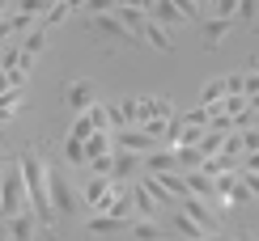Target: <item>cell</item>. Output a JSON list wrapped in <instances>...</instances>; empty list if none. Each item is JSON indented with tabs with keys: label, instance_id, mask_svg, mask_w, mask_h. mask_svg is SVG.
Listing matches in <instances>:
<instances>
[{
	"label": "cell",
	"instance_id": "1",
	"mask_svg": "<svg viewBox=\"0 0 259 241\" xmlns=\"http://www.w3.org/2000/svg\"><path fill=\"white\" fill-rule=\"evenodd\" d=\"M17 165H21V178L30 186V203H34V216L42 220V233L56 241V203H51V165L42 161V152L26 148L17 152Z\"/></svg>",
	"mask_w": 259,
	"mask_h": 241
},
{
	"label": "cell",
	"instance_id": "2",
	"mask_svg": "<svg viewBox=\"0 0 259 241\" xmlns=\"http://www.w3.org/2000/svg\"><path fill=\"white\" fill-rule=\"evenodd\" d=\"M21 212H34V203H30V186L21 178V165L17 157L9 161V173H5V220H13Z\"/></svg>",
	"mask_w": 259,
	"mask_h": 241
},
{
	"label": "cell",
	"instance_id": "3",
	"mask_svg": "<svg viewBox=\"0 0 259 241\" xmlns=\"http://www.w3.org/2000/svg\"><path fill=\"white\" fill-rule=\"evenodd\" d=\"M115 144H119L123 152H140V157H149V152H157L161 140H153L145 127H119V131H115Z\"/></svg>",
	"mask_w": 259,
	"mask_h": 241
},
{
	"label": "cell",
	"instance_id": "4",
	"mask_svg": "<svg viewBox=\"0 0 259 241\" xmlns=\"http://www.w3.org/2000/svg\"><path fill=\"white\" fill-rule=\"evenodd\" d=\"M51 203H56V212L60 216H77L81 207H77V195H72V182L64 178V173L51 169Z\"/></svg>",
	"mask_w": 259,
	"mask_h": 241
},
{
	"label": "cell",
	"instance_id": "5",
	"mask_svg": "<svg viewBox=\"0 0 259 241\" xmlns=\"http://www.w3.org/2000/svg\"><path fill=\"white\" fill-rule=\"evenodd\" d=\"M64 106L72 114H90V106H98L94 102V85L90 81H68L64 85Z\"/></svg>",
	"mask_w": 259,
	"mask_h": 241
},
{
	"label": "cell",
	"instance_id": "6",
	"mask_svg": "<svg viewBox=\"0 0 259 241\" xmlns=\"http://www.w3.org/2000/svg\"><path fill=\"white\" fill-rule=\"evenodd\" d=\"M94 30H98V34L102 38H115V42H123V47H136V34H132V30H127L123 26V21H119V13H106V17H94Z\"/></svg>",
	"mask_w": 259,
	"mask_h": 241
},
{
	"label": "cell",
	"instance_id": "7",
	"mask_svg": "<svg viewBox=\"0 0 259 241\" xmlns=\"http://www.w3.org/2000/svg\"><path fill=\"white\" fill-rule=\"evenodd\" d=\"M170 118H175L170 97H140V127H149V123H170Z\"/></svg>",
	"mask_w": 259,
	"mask_h": 241
},
{
	"label": "cell",
	"instance_id": "8",
	"mask_svg": "<svg viewBox=\"0 0 259 241\" xmlns=\"http://www.w3.org/2000/svg\"><path fill=\"white\" fill-rule=\"evenodd\" d=\"M5 228H9V241H34V233L42 228V220L34 212H21V216H13V220H5Z\"/></svg>",
	"mask_w": 259,
	"mask_h": 241
},
{
	"label": "cell",
	"instance_id": "9",
	"mask_svg": "<svg viewBox=\"0 0 259 241\" xmlns=\"http://www.w3.org/2000/svg\"><path fill=\"white\" fill-rule=\"evenodd\" d=\"M179 148H157L145 157V173H179Z\"/></svg>",
	"mask_w": 259,
	"mask_h": 241
},
{
	"label": "cell",
	"instance_id": "10",
	"mask_svg": "<svg viewBox=\"0 0 259 241\" xmlns=\"http://www.w3.org/2000/svg\"><path fill=\"white\" fill-rule=\"evenodd\" d=\"M179 207H183V212H187V216H191V220H196V224H204V228H208V233H217V216H212L208 199H200V195H191V199H183Z\"/></svg>",
	"mask_w": 259,
	"mask_h": 241
},
{
	"label": "cell",
	"instance_id": "11",
	"mask_svg": "<svg viewBox=\"0 0 259 241\" xmlns=\"http://www.w3.org/2000/svg\"><path fill=\"white\" fill-rule=\"evenodd\" d=\"M183 178H187L191 195H200V199H208V203L217 199V178H212V173H204V169H187Z\"/></svg>",
	"mask_w": 259,
	"mask_h": 241
},
{
	"label": "cell",
	"instance_id": "12",
	"mask_svg": "<svg viewBox=\"0 0 259 241\" xmlns=\"http://www.w3.org/2000/svg\"><path fill=\"white\" fill-rule=\"evenodd\" d=\"M111 191H115L111 178H98V173H94V178L85 182V191H81V207H94V212H98V203H102Z\"/></svg>",
	"mask_w": 259,
	"mask_h": 241
},
{
	"label": "cell",
	"instance_id": "13",
	"mask_svg": "<svg viewBox=\"0 0 259 241\" xmlns=\"http://www.w3.org/2000/svg\"><path fill=\"white\" fill-rule=\"evenodd\" d=\"M234 26H238V17H212L208 26H204V47H208V51H217V47H221V38L230 34Z\"/></svg>",
	"mask_w": 259,
	"mask_h": 241
},
{
	"label": "cell",
	"instance_id": "14",
	"mask_svg": "<svg viewBox=\"0 0 259 241\" xmlns=\"http://www.w3.org/2000/svg\"><path fill=\"white\" fill-rule=\"evenodd\" d=\"M140 38H149V47L161 51V55H170V51H175V42H170V30L161 26V21H153V17L145 21V34H140Z\"/></svg>",
	"mask_w": 259,
	"mask_h": 241
},
{
	"label": "cell",
	"instance_id": "15",
	"mask_svg": "<svg viewBox=\"0 0 259 241\" xmlns=\"http://www.w3.org/2000/svg\"><path fill=\"white\" fill-rule=\"evenodd\" d=\"M149 17H153V21H161L166 30H179L183 21H187V17L179 13V5H175V0H157V5H153V13H149Z\"/></svg>",
	"mask_w": 259,
	"mask_h": 241
},
{
	"label": "cell",
	"instance_id": "16",
	"mask_svg": "<svg viewBox=\"0 0 259 241\" xmlns=\"http://www.w3.org/2000/svg\"><path fill=\"white\" fill-rule=\"evenodd\" d=\"M175 233H179V237H187V241H204V237H208V228L196 224L187 212H183V207H175Z\"/></svg>",
	"mask_w": 259,
	"mask_h": 241
},
{
	"label": "cell",
	"instance_id": "17",
	"mask_svg": "<svg viewBox=\"0 0 259 241\" xmlns=\"http://www.w3.org/2000/svg\"><path fill=\"white\" fill-rule=\"evenodd\" d=\"M145 173V157H140V152H115V178H132V173Z\"/></svg>",
	"mask_w": 259,
	"mask_h": 241
},
{
	"label": "cell",
	"instance_id": "18",
	"mask_svg": "<svg viewBox=\"0 0 259 241\" xmlns=\"http://www.w3.org/2000/svg\"><path fill=\"white\" fill-rule=\"evenodd\" d=\"M127 220H119V216H90V220H85V228H90V233L94 237H106V233H119V228H123Z\"/></svg>",
	"mask_w": 259,
	"mask_h": 241
},
{
	"label": "cell",
	"instance_id": "19",
	"mask_svg": "<svg viewBox=\"0 0 259 241\" xmlns=\"http://www.w3.org/2000/svg\"><path fill=\"white\" fill-rule=\"evenodd\" d=\"M145 186H149V195H153V199H157L161 207H170V212H175V207H179V199H175V195L166 191V182H161L157 173H145Z\"/></svg>",
	"mask_w": 259,
	"mask_h": 241
},
{
	"label": "cell",
	"instance_id": "20",
	"mask_svg": "<svg viewBox=\"0 0 259 241\" xmlns=\"http://www.w3.org/2000/svg\"><path fill=\"white\" fill-rule=\"evenodd\" d=\"M230 97V85H225V76H217V81H208L204 85V93H200V106H217Z\"/></svg>",
	"mask_w": 259,
	"mask_h": 241
},
{
	"label": "cell",
	"instance_id": "21",
	"mask_svg": "<svg viewBox=\"0 0 259 241\" xmlns=\"http://www.w3.org/2000/svg\"><path fill=\"white\" fill-rule=\"evenodd\" d=\"M106 140H115L111 131H94V136L85 140V152H90V161H98V157H111V148H106Z\"/></svg>",
	"mask_w": 259,
	"mask_h": 241
},
{
	"label": "cell",
	"instance_id": "22",
	"mask_svg": "<svg viewBox=\"0 0 259 241\" xmlns=\"http://www.w3.org/2000/svg\"><path fill=\"white\" fill-rule=\"evenodd\" d=\"M64 157H68V165H90V152H85V140H64Z\"/></svg>",
	"mask_w": 259,
	"mask_h": 241
},
{
	"label": "cell",
	"instance_id": "23",
	"mask_svg": "<svg viewBox=\"0 0 259 241\" xmlns=\"http://www.w3.org/2000/svg\"><path fill=\"white\" fill-rule=\"evenodd\" d=\"M42 47H47V30H42V26H38V30H30V34L21 38V51H26L30 59H34V55H42Z\"/></svg>",
	"mask_w": 259,
	"mask_h": 241
},
{
	"label": "cell",
	"instance_id": "24",
	"mask_svg": "<svg viewBox=\"0 0 259 241\" xmlns=\"http://www.w3.org/2000/svg\"><path fill=\"white\" fill-rule=\"evenodd\" d=\"M132 199H136V207H140V216H145V220L157 212V199L149 195V186H145V182H140V186H132Z\"/></svg>",
	"mask_w": 259,
	"mask_h": 241
},
{
	"label": "cell",
	"instance_id": "25",
	"mask_svg": "<svg viewBox=\"0 0 259 241\" xmlns=\"http://www.w3.org/2000/svg\"><path fill=\"white\" fill-rule=\"evenodd\" d=\"M204 161H208V157H204L200 148H191V144L179 148V165H183V169H204Z\"/></svg>",
	"mask_w": 259,
	"mask_h": 241
},
{
	"label": "cell",
	"instance_id": "26",
	"mask_svg": "<svg viewBox=\"0 0 259 241\" xmlns=\"http://www.w3.org/2000/svg\"><path fill=\"white\" fill-rule=\"evenodd\" d=\"M94 131H98V127H94V118H90V114H72V131H68L72 140H90Z\"/></svg>",
	"mask_w": 259,
	"mask_h": 241
},
{
	"label": "cell",
	"instance_id": "27",
	"mask_svg": "<svg viewBox=\"0 0 259 241\" xmlns=\"http://www.w3.org/2000/svg\"><path fill=\"white\" fill-rule=\"evenodd\" d=\"M200 152H204V157H221V152H225V136H221V131H208L204 144H200Z\"/></svg>",
	"mask_w": 259,
	"mask_h": 241
},
{
	"label": "cell",
	"instance_id": "28",
	"mask_svg": "<svg viewBox=\"0 0 259 241\" xmlns=\"http://www.w3.org/2000/svg\"><path fill=\"white\" fill-rule=\"evenodd\" d=\"M179 118H183L187 127H208V123H212V114L204 110V106H191V110H183Z\"/></svg>",
	"mask_w": 259,
	"mask_h": 241
},
{
	"label": "cell",
	"instance_id": "29",
	"mask_svg": "<svg viewBox=\"0 0 259 241\" xmlns=\"http://www.w3.org/2000/svg\"><path fill=\"white\" fill-rule=\"evenodd\" d=\"M21 110V89H5V123H13Z\"/></svg>",
	"mask_w": 259,
	"mask_h": 241
},
{
	"label": "cell",
	"instance_id": "30",
	"mask_svg": "<svg viewBox=\"0 0 259 241\" xmlns=\"http://www.w3.org/2000/svg\"><path fill=\"white\" fill-rule=\"evenodd\" d=\"M132 233H136V241H157V237H161V228H157L153 220H136V224H132Z\"/></svg>",
	"mask_w": 259,
	"mask_h": 241
},
{
	"label": "cell",
	"instance_id": "31",
	"mask_svg": "<svg viewBox=\"0 0 259 241\" xmlns=\"http://www.w3.org/2000/svg\"><path fill=\"white\" fill-rule=\"evenodd\" d=\"M255 199V195H251V186H246V182H238V186H234V195H230V199H225L221 207H242V203H251Z\"/></svg>",
	"mask_w": 259,
	"mask_h": 241
},
{
	"label": "cell",
	"instance_id": "32",
	"mask_svg": "<svg viewBox=\"0 0 259 241\" xmlns=\"http://www.w3.org/2000/svg\"><path fill=\"white\" fill-rule=\"evenodd\" d=\"M132 212H136V199H132V195H119V199H115V207H111V216H119V220H127ZM102 216H106V212H102Z\"/></svg>",
	"mask_w": 259,
	"mask_h": 241
},
{
	"label": "cell",
	"instance_id": "33",
	"mask_svg": "<svg viewBox=\"0 0 259 241\" xmlns=\"http://www.w3.org/2000/svg\"><path fill=\"white\" fill-rule=\"evenodd\" d=\"M90 173H98V178H115V152H111V157L90 161Z\"/></svg>",
	"mask_w": 259,
	"mask_h": 241
},
{
	"label": "cell",
	"instance_id": "34",
	"mask_svg": "<svg viewBox=\"0 0 259 241\" xmlns=\"http://www.w3.org/2000/svg\"><path fill=\"white\" fill-rule=\"evenodd\" d=\"M238 21H242L246 30L255 26V21H259V0H242V9H238Z\"/></svg>",
	"mask_w": 259,
	"mask_h": 241
},
{
	"label": "cell",
	"instance_id": "35",
	"mask_svg": "<svg viewBox=\"0 0 259 241\" xmlns=\"http://www.w3.org/2000/svg\"><path fill=\"white\" fill-rule=\"evenodd\" d=\"M115 0H85V13H94V17H106V13H115Z\"/></svg>",
	"mask_w": 259,
	"mask_h": 241
},
{
	"label": "cell",
	"instance_id": "36",
	"mask_svg": "<svg viewBox=\"0 0 259 241\" xmlns=\"http://www.w3.org/2000/svg\"><path fill=\"white\" fill-rule=\"evenodd\" d=\"M238 9H242V0H217L212 5V17H238Z\"/></svg>",
	"mask_w": 259,
	"mask_h": 241
},
{
	"label": "cell",
	"instance_id": "37",
	"mask_svg": "<svg viewBox=\"0 0 259 241\" xmlns=\"http://www.w3.org/2000/svg\"><path fill=\"white\" fill-rule=\"evenodd\" d=\"M5 89H26V68H13V72H5Z\"/></svg>",
	"mask_w": 259,
	"mask_h": 241
},
{
	"label": "cell",
	"instance_id": "38",
	"mask_svg": "<svg viewBox=\"0 0 259 241\" xmlns=\"http://www.w3.org/2000/svg\"><path fill=\"white\" fill-rule=\"evenodd\" d=\"M183 17H200V0H175Z\"/></svg>",
	"mask_w": 259,
	"mask_h": 241
},
{
	"label": "cell",
	"instance_id": "39",
	"mask_svg": "<svg viewBox=\"0 0 259 241\" xmlns=\"http://www.w3.org/2000/svg\"><path fill=\"white\" fill-rule=\"evenodd\" d=\"M242 81H246V72H230V76H225V85H230V93H242Z\"/></svg>",
	"mask_w": 259,
	"mask_h": 241
},
{
	"label": "cell",
	"instance_id": "40",
	"mask_svg": "<svg viewBox=\"0 0 259 241\" xmlns=\"http://www.w3.org/2000/svg\"><path fill=\"white\" fill-rule=\"evenodd\" d=\"M242 182L251 186V195H255V199H259V173H251V169H242Z\"/></svg>",
	"mask_w": 259,
	"mask_h": 241
},
{
	"label": "cell",
	"instance_id": "41",
	"mask_svg": "<svg viewBox=\"0 0 259 241\" xmlns=\"http://www.w3.org/2000/svg\"><path fill=\"white\" fill-rule=\"evenodd\" d=\"M242 169H251V173H259V152H251V157H242Z\"/></svg>",
	"mask_w": 259,
	"mask_h": 241
},
{
	"label": "cell",
	"instance_id": "42",
	"mask_svg": "<svg viewBox=\"0 0 259 241\" xmlns=\"http://www.w3.org/2000/svg\"><path fill=\"white\" fill-rule=\"evenodd\" d=\"M234 241H259V237L255 233H242V237H234Z\"/></svg>",
	"mask_w": 259,
	"mask_h": 241
},
{
	"label": "cell",
	"instance_id": "43",
	"mask_svg": "<svg viewBox=\"0 0 259 241\" xmlns=\"http://www.w3.org/2000/svg\"><path fill=\"white\" fill-rule=\"evenodd\" d=\"M251 72H259V55H251Z\"/></svg>",
	"mask_w": 259,
	"mask_h": 241
},
{
	"label": "cell",
	"instance_id": "44",
	"mask_svg": "<svg viewBox=\"0 0 259 241\" xmlns=\"http://www.w3.org/2000/svg\"><path fill=\"white\" fill-rule=\"evenodd\" d=\"M251 110H255V114H259V97H251Z\"/></svg>",
	"mask_w": 259,
	"mask_h": 241
},
{
	"label": "cell",
	"instance_id": "45",
	"mask_svg": "<svg viewBox=\"0 0 259 241\" xmlns=\"http://www.w3.org/2000/svg\"><path fill=\"white\" fill-rule=\"evenodd\" d=\"M204 241H225V237H217V233H208V237H204Z\"/></svg>",
	"mask_w": 259,
	"mask_h": 241
},
{
	"label": "cell",
	"instance_id": "46",
	"mask_svg": "<svg viewBox=\"0 0 259 241\" xmlns=\"http://www.w3.org/2000/svg\"><path fill=\"white\" fill-rule=\"evenodd\" d=\"M115 5H119V9H123V5H132V0H115Z\"/></svg>",
	"mask_w": 259,
	"mask_h": 241
}]
</instances>
